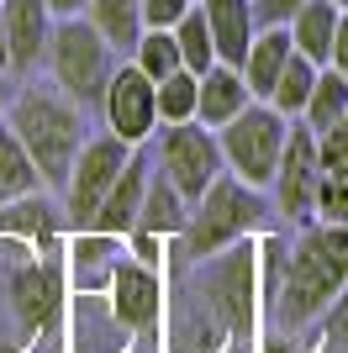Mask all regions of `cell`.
<instances>
[{
    "instance_id": "obj_7",
    "label": "cell",
    "mask_w": 348,
    "mask_h": 353,
    "mask_svg": "<svg viewBox=\"0 0 348 353\" xmlns=\"http://www.w3.org/2000/svg\"><path fill=\"white\" fill-rule=\"evenodd\" d=\"M159 174L169 179L185 201H201L206 185L222 174V143L201 121H174L159 132Z\"/></svg>"
},
{
    "instance_id": "obj_23",
    "label": "cell",
    "mask_w": 348,
    "mask_h": 353,
    "mask_svg": "<svg viewBox=\"0 0 348 353\" xmlns=\"http://www.w3.org/2000/svg\"><path fill=\"white\" fill-rule=\"evenodd\" d=\"M153 90H159V127H174V121H195V90H201V74L174 69V74H164Z\"/></svg>"
},
{
    "instance_id": "obj_14",
    "label": "cell",
    "mask_w": 348,
    "mask_h": 353,
    "mask_svg": "<svg viewBox=\"0 0 348 353\" xmlns=\"http://www.w3.org/2000/svg\"><path fill=\"white\" fill-rule=\"evenodd\" d=\"M206 16V27H211V37H217V59L222 63H243L248 43H253V32H259V21H253V0H195Z\"/></svg>"
},
{
    "instance_id": "obj_20",
    "label": "cell",
    "mask_w": 348,
    "mask_h": 353,
    "mask_svg": "<svg viewBox=\"0 0 348 353\" xmlns=\"http://www.w3.org/2000/svg\"><path fill=\"white\" fill-rule=\"evenodd\" d=\"M343 117H348V74L322 69V74H317V85H311V95H306L301 121L311 127V132H327V127H338Z\"/></svg>"
},
{
    "instance_id": "obj_4",
    "label": "cell",
    "mask_w": 348,
    "mask_h": 353,
    "mask_svg": "<svg viewBox=\"0 0 348 353\" xmlns=\"http://www.w3.org/2000/svg\"><path fill=\"white\" fill-rule=\"evenodd\" d=\"M43 69L53 74V90H64L74 105H101L106 79L116 69V53L106 48V37L85 16H58L48 53H43Z\"/></svg>"
},
{
    "instance_id": "obj_35",
    "label": "cell",
    "mask_w": 348,
    "mask_h": 353,
    "mask_svg": "<svg viewBox=\"0 0 348 353\" xmlns=\"http://www.w3.org/2000/svg\"><path fill=\"white\" fill-rule=\"evenodd\" d=\"M0 69H6V11H0Z\"/></svg>"
},
{
    "instance_id": "obj_18",
    "label": "cell",
    "mask_w": 348,
    "mask_h": 353,
    "mask_svg": "<svg viewBox=\"0 0 348 353\" xmlns=\"http://www.w3.org/2000/svg\"><path fill=\"white\" fill-rule=\"evenodd\" d=\"M85 21L106 37L111 53H132L143 37V0H90Z\"/></svg>"
},
{
    "instance_id": "obj_3",
    "label": "cell",
    "mask_w": 348,
    "mask_h": 353,
    "mask_svg": "<svg viewBox=\"0 0 348 353\" xmlns=\"http://www.w3.org/2000/svg\"><path fill=\"white\" fill-rule=\"evenodd\" d=\"M264 221H269L264 190H253V185H243L238 174L222 169V174L206 185L201 201H190L180 248H185V259H217V253L232 248L243 232H259Z\"/></svg>"
},
{
    "instance_id": "obj_24",
    "label": "cell",
    "mask_w": 348,
    "mask_h": 353,
    "mask_svg": "<svg viewBox=\"0 0 348 353\" xmlns=\"http://www.w3.org/2000/svg\"><path fill=\"white\" fill-rule=\"evenodd\" d=\"M132 63L159 85L164 74H174V69H185L180 63V43H174V32H164V27H143V37H137V48H132Z\"/></svg>"
},
{
    "instance_id": "obj_33",
    "label": "cell",
    "mask_w": 348,
    "mask_h": 353,
    "mask_svg": "<svg viewBox=\"0 0 348 353\" xmlns=\"http://www.w3.org/2000/svg\"><path fill=\"white\" fill-rule=\"evenodd\" d=\"M85 6H90V0H48L53 21H58V16H85Z\"/></svg>"
},
{
    "instance_id": "obj_26",
    "label": "cell",
    "mask_w": 348,
    "mask_h": 353,
    "mask_svg": "<svg viewBox=\"0 0 348 353\" xmlns=\"http://www.w3.org/2000/svg\"><path fill=\"white\" fill-rule=\"evenodd\" d=\"M6 211H11V216H0V232H37V237H48V232L58 227L53 206H48L43 195H21V201H6Z\"/></svg>"
},
{
    "instance_id": "obj_19",
    "label": "cell",
    "mask_w": 348,
    "mask_h": 353,
    "mask_svg": "<svg viewBox=\"0 0 348 353\" xmlns=\"http://www.w3.org/2000/svg\"><path fill=\"white\" fill-rule=\"evenodd\" d=\"M37 190H43L37 163H32V153L21 148V137L11 132V121L0 117V206H6V201H21V195H37Z\"/></svg>"
},
{
    "instance_id": "obj_25",
    "label": "cell",
    "mask_w": 348,
    "mask_h": 353,
    "mask_svg": "<svg viewBox=\"0 0 348 353\" xmlns=\"http://www.w3.org/2000/svg\"><path fill=\"white\" fill-rule=\"evenodd\" d=\"M111 264H116V237H106V232H85L79 243H74V280H79V285L101 280Z\"/></svg>"
},
{
    "instance_id": "obj_31",
    "label": "cell",
    "mask_w": 348,
    "mask_h": 353,
    "mask_svg": "<svg viewBox=\"0 0 348 353\" xmlns=\"http://www.w3.org/2000/svg\"><path fill=\"white\" fill-rule=\"evenodd\" d=\"M301 6L306 0H253V21H259V27H285Z\"/></svg>"
},
{
    "instance_id": "obj_11",
    "label": "cell",
    "mask_w": 348,
    "mask_h": 353,
    "mask_svg": "<svg viewBox=\"0 0 348 353\" xmlns=\"http://www.w3.org/2000/svg\"><path fill=\"white\" fill-rule=\"evenodd\" d=\"M159 301L164 290L153 264H143V259H116L111 264V311L127 332H148L159 322Z\"/></svg>"
},
{
    "instance_id": "obj_17",
    "label": "cell",
    "mask_w": 348,
    "mask_h": 353,
    "mask_svg": "<svg viewBox=\"0 0 348 353\" xmlns=\"http://www.w3.org/2000/svg\"><path fill=\"white\" fill-rule=\"evenodd\" d=\"M185 216H190L185 195L174 190L164 174H148V190H143V206H137V227H132V232L180 237V232H185Z\"/></svg>"
},
{
    "instance_id": "obj_12",
    "label": "cell",
    "mask_w": 348,
    "mask_h": 353,
    "mask_svg": "<svg viewBox=\"0 0 348 353\" xmlns=\"http://www.w3.org/2000/svg\"><path fill=\"white\" fill-rule=\"evenodd\" d=\"M148 174H153V169L132 153V159L122 163V174L111 179V190L101 195V206H95L85 232H106V237L132 232V227H137V206H143V190H148Z\"/></svg>"
},
{
    "instance_id": "obj_13",
    "label": "cell",
    "mask_w": 348,
    "mask_h": 353,
    "mask_svg": "<svg viewBox=\"0 0 348 353\" xmlns=\"http://www.w3.org/2000/svg\"><path fill=\"white\" fill-rule=\"evenodd\" d=\"M248 101H253V90H248L243 69H238V63H222V59H217L211 69L201 74V90H195V121L217 132V127H227V121L238 117Z\"/></svg>"
},
{
    "instance_id": "obj_32",
    "label": "cell",
    "mask_w": 348,
    "mask_h": 353,
    "mask_svg": "<svg viewBox=\"0 0 348 353\" xmlns=\"http://www.w3.org/2000/svg\"><path fill=\"white\" fill-rule=\"evenodd\" d=\"M327 69L348 74V11L338 16V32H333V59H327Z\"/></svg>"
},
{
    "instance_id": "obj_15",
    "label": "cell",
    "mask_w": 348,
    "mask_h": 353,
    "mask_svg": "<svg viewBox=\"0 0 348 353\" xmlns=\"http://www.w3.org/2000/svg\"><path fill=\"white\" fill-rule=\"evenodd\" d=\"M290 53H296V43H290V27H259L253 32V43H248L243 53V79L248 90H253V101H269V90H275L280 69L290 63Z\"/></svg>"
},
{
    "instance_id": "obj_5",
    "label": "cell",
    "mask_w": 348,
    "mask_h": 353,
    "mask_svg": "<svg viewBox=\"0 0 348 353\" xmlns=\"http://www.w3.org/2000/svg\"><path fill=\"white\" fill-rule=\"evenodd\" d=\"M285 137H290V117H280L269 101H248L227 127H217L227 174H238L253 190H269V179L280 169V153H285Z\"/></svg>"
},
{
    "instance_id": "obj_30",
    "label": "cell",
    "mask_w": 348,
    "mask_h": 353,
    "mask_svg": "<svg viewBox=\"0 0 348 353\" xmlns=\"http://www.w3.org/2000/svg\"><path fill=\"white\" fill-rule=\"evenodd\" d=\"M195 0H143V27H164V32H174V21L190 11Z\"/></svg>"
},
{
    "instance_id": "obj_9",
    "label": "cell",
    "mask_w": 348,
    "mask_h": 353,
    "mask_svg": "<svg viewBox=\"0 0 348 353\" xmlns=\"http://www.w3.org/2000/svg\"><path fill=\"white\" fill-rule=\"evenodd\" d=\"M317 132L306 121H290L285 153H280V169L269 179V195H275V211L290 221L311 216V201H317Z\"/></svg>"
},
{
    "instance_id": "obj_10",
    "label": "cell",
    "mask_w": 348,
    "mask_h": 353,
    "mask_svg": "<svg viewBox=\"0 0 348 353\" xmlns=\"http://www.w3.org/2000/svg\"><path fill=\"white\" fill-rule=\"evenodd\" d=\"M0 11H6V69H11V79L43 69L48 37H53L48 0H0Z\"/></svg>"
},
{
    "instance_id": "obj_36",
    "label": "cell",
    "mask_w": 348,
    "mask_h": 353,
    "mask_svg": "<svg viewBox=\"0 0 348 353\" xmlns=\"http://www.w3.org/2000/svg\"><path fill=\"white\" fill-rule=\"evenodd\" d=\"M333 6H338V11H348V0H333Z\"/></svg>"
},
{
    "instance_id": "obj_16",
    "label": "cell",
    "mask_w": 348,
    "mask_h": 353,
    "mask_svg": "<svg viewBox=\"0 0 348 353\" xmlns=\"http://www.w3.org/2000/svg\"><path fill=\"white\" fill-rule=\"evenodd\" d=\"M338 6L333 0H306L301 11L290 16V43H296V53H306L311 63H322L327 69V59H333V32H338Z\"/></svg>"
},
{
    "instance_id": "obj_6",
    "label": "cell",
    "mask_w": 348,
    "mask_h": 353,
    "mask_svg": "<svg viewBox=\"0 0 348 353\" xmlns=\"http://www.w3.org/2000/svg\"><path fill=\"white\" fill-rule=\"evenodd\" d=\"M132 159V143H122L116 132H95L85 137V148L74 153L69 163V179H64V216L85 232L95 206H101V195L111 190V179L122 174V163Z\"/></svg>"
},
{
    "instance_id": "obj_29",
    "label": "cell",
    "mask_w": 348,
    "mask_h": 353,
    "mask_svg": "<svg viewBox=\"0 0 348 353\" xmlns=\"http://www.w3.org/2000/svg\"><path fill=\"white\" fill-rule=\"evenodd\" d=\"M322 338H327V353H348V285L338 290V301L322 311Z\"/></svg>"
},
{
    "instance_id": "obj_28",
    "label": "cell",
    "mask_w": 348,
    "mask_h": 353,
    "mask_svg": "<svg viewBox=\"0 0 348 353\" xmlns=\"http://www.w3.org/2000/svg\"><path fill=\"white\" fill-rule=\"evenodd\" d=\"M311 216H317V221H333V227H348V185H327V179H317Z\"/></svg>"
},
{
    "instance_id": "obj_1",
    "label": "cell",
    "mask_w": 348,
    "mask_h": 353,
    "mask_svg": "<svg viewBox=\"0 0 348 353\" xmlns=\"http://www.w3.org/2000/svg\"><path fill=\"white\" fill-rule=\"evenodd\" d=\"M264 269H269V285H264L269 316H275L280 338H290V332L322 322V311L348 285V227L317 221L296 243H269Z\"/></svg>"
},
{
    "instance_id": "obj_22",
    "label": "cell",
    "mask_w": 348,
    "mask_h": 353,
    "mask_svg": "<svg viewBox=\"0 0 348 353\" xmlns=\"http://www.w3.org/2000/svg\"><path fill=\"white\" fill-rule=\"evenodd\" d=\"M174 43H180V63H185L190 74H206L211 63H217V37H211V27H206L201 6H190V11L174 21Z\"/></svg>"
},
{
    "instance_id": "obj_21",
    "label": "cell",
    "mask_w": 348,
    "mask_h": 353,
    "mask_svg": "<svg viewBox=\"0 0 348 353\" xmlns=\"http://www.w3.org/2000/svg\"><path fill=\"white\" fill-rule=\"evenodd\" d=\"M317 74H322V63H311L306 53H290V63L280 69L275 90H269V105H275L280 117L296 121L306 111V95H311V85H317Z\"/></svg>"
},
{
    "instance_id": "obj_8",
    "label": "cell",
    "mask_w": 348,
    "mask_h": 353,
    "mask_svg": "<svg viewBox=\"0 0 348 353\" xmlns=\"http://www.w3.org/2000/svg\"><path fill=\"white\" fill-rule=\"evenodd\" d=\"M101 117H106V132H116L132 148H143L148 137L159 132V90H153V79L132 59L111 69L106 95H101Z\"/></svg>"
},
{
    "instance_id": "obj_27",
    "label": "cell",
    "mask_w": 348,
    "mask_h": 353,
    "mask_svg": "<svg viewBox=\"0 0 348 353\" xmlns=\"http://www.w3.org/2000/svg\"><path fill=\"white\" fill-rule=\"evenodd\" d=\"M317 179H327V185H348V117L317 132Z\"/></svg>"
},
{
    "instance_id": "obj_34",
    "label": "cell",
    "mask_w": 348,
    "mask_h": 353,
    "mask_svg": "<svg viewBox=\"0 0 348 353\" xmlns=\"http://www.w3.org/2000/svg\"><path fill=\"white\" fill-rule=\"evenodd\" d=\"M11 111V69H0V117Z\"/></svg>"
},
{
    "instance_id": "obj_2",
    "label": "cell",
    "mask_w": 348,
    "mask_h": 353,
    "mask_svg": "<svg viewBox=\"0 0 348 353\" xmlns=\"http://www.w3.org/2000/svg\"><path fill=\"white\" fill-rule=\"evenodd\" d=\"M11 132L32 153L43 185H64L69 179L74 153L85 148V105H74L64 90H21L11 101Z\"/></svg>"
}]
</instances>
